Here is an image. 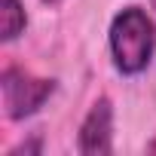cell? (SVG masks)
Returning <instances> with one entry per match:
<instances>
[{"label":"cell","instance_id":"obj_1","mask_svg":"<svg viewBox=\"0 0 156 156\" xmlns=\"http://www.w3.org/2000/svg\"><path fill=\"white\" fill-rule=\"evenodd\" d=\"M110 58L122 76H138L150 67L156 52V28L153 19L141 6H126L110 22Z\"/></svg>","mask_w":156,"mask_h":156},{"label":"cell","instance_id":"obj_2","mask_svg":"<svg viewBox=\"0 0 156 156\" xmlns=\"http://www.w3.org/2000/svg\"><path fill=\"white\" fill-rule=\"evenodd\" d=\"M0 92H3V110L9 119H28L34 116L49 95L55 92V80H43V76H31L22 67H6L0 76Z\"/></svg>","mask_w":156,"mask_h":156},{"label":"cell","instance_id":"obj_3","mask_svg":"<svg viewBox=\"0 0 156 156\" xmlns=\"http://www.w3.org/2000/svg\"><path fill=\"white\" fill-rule=\"evenodd\" d=\"M113 104L110 98H98L92 110L86 113L80 135H76V150L95 156V153H110L113 150Z\"/></svg>","mask_w":156,"mask_h":156},{"label":"cell","instance_id":"obj_4","mask_svg":"<svg viewBox=\"0 0 156 156\" xmlns=\"http://www.w3.org/2000/svg\"><path fill=\"white\" fill-rule=\"evenodd\" d=\"M28 28V12L22 0H3V43H12L19 34H25Z\"/></svg>","mask_w":156,"mask_h":156},{"label":"cell","instance_id":"obj_5","mask_svg":"<svg viewBox=\"0 0 156 156\" xmlns=\"http://www.w3.org/2000/svg\"><path fill=\"white\" fill-rule=\"evenodd\" d=\"M43 3H49V6H58V3H61V0H43Z\"/></svg>","mask_w":156,"mask_h":156}]
</instances>
